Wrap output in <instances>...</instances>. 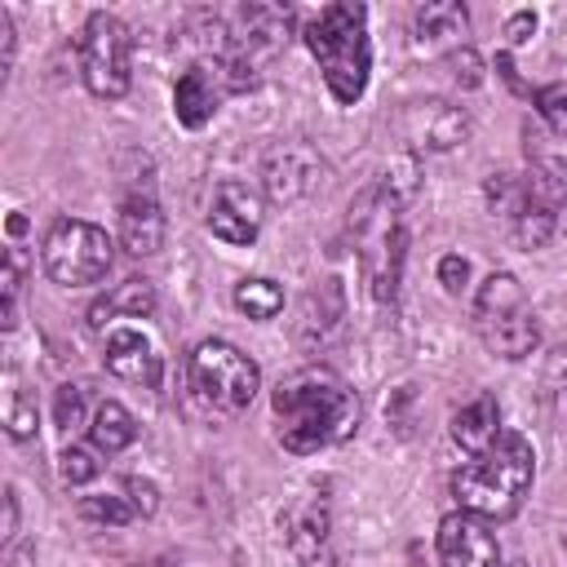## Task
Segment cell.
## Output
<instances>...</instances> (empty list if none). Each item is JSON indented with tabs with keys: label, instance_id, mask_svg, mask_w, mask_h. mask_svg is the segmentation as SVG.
I'll return each mask as SVG.
<instances>
[{
	"label": "cell",
	"instance_id": "cell-33",
	"mask_svg": "<svg viewBox=\"0 0 567 567\" xmlns=\"http://www.w3.org/2000/svg\"><path fill=\"white\" fill-rule=\"evenodd\" d=\"M532 35H536V13H532V9H518V13L505 22V40H509V49L527 44Z\"/></svg>",
	"mask_w": 567,
	"mask_h": 567
},
{
	"label": "cell",
	"instance_id": "cell-40",
	"mask_svg": "<svg viewBox=\"0 0 567 567\" xmlns=\"http://www.w3.org/2000/svg\"><path fill=\"white\" fill-rule=\"evenodd\" d=\"M509 567H527V563H509Z\"/></svg>",
	"mask_w": 567,
	"mask_h": 567
},
{
	"label": "cell",
	"instance_id": "cell-29",
	"mask_svg": "<svg viewBox=\"0 0 567 567\" xmlns=\"http://www.w3.org/2000/svg\"><path fill=\"white\" fill-rule=\"evenodd\" d=\"M532 106L540 111V120L558 133V137H567V84L558 80V84H540L536 93H532Z\"/></svg>",
	"mask_w": 567,
	"mask_h": 567
},
{
	"label": "cell",
	"instance_id": "cell-30",
	"mask_svg": "<svg viewBox=\"0 0 567 567\" xmlns=\"http://www.w3.org/2000/svg\"><path fill=\"white\" fill-rule=\"evenodd\" d=\"M53 421L66 434L75 425H84V385H58V394H53Z\"/></svg>",
	"mask_w": 567,
	"mask_h": 567
},
{
	"label": "cell",
	"instance_id": "cell-6",
	"mask_svg": "<svg viewBox=\"0 0 567 567\" xmlns=\"http://www.w3.org/2000/svg\"><path fill=\"white\" fill-rule=\"evenodd\" d=\"M470 323L478 332V341L501 354V359H527L540 346V319L523 297V284L509 270H492L478 292H474V310Z\"/></svg>",
	"mask_w": 567,
	"mask_h": 567
},
{
	"label": "cell",
	"instance_id": "cell-27",
	"mask_svg": "<svg viewBox=\"0 0 567 567\" xmlns=\"http://www.w3.org/2000/svg\"><path fill=\"white\" fill-rule=\"evenodd\" d=\"M97 456H102L97 447L66 443V447H62V456H58V474H62V483H66V487H80V483L97 478V470H102V461H97Z\"/></svg>",
	"mask_w": 567,
	"mask_h": 567
},
{
	"label": "cell",
	"instance_id": "cell-2",
	"mask_svg": "<svg viewBox=\"0 0 567 567\" xmlns=\"http://www.w3.org/2000/svg\"><path fill=\"white\" fill-rule=\"evenodd\" d=\"M532 478H536V452H532V443L523 434H514V430H501V439L483 456L465 461L452 474L447 487L456 496V509L478 514L487 523H501V518H514L518 514Z\"/></svg>",
	"mask_w": 567,
	"mask_h": 567
},
{
	"label": "cell",
	"instance_id": "cell-22",
	"mask_svg": "<svg viewBox=\"0 0 567 567\" xmlns=\"http://www.w3.org/2000/svg\"><path fill=\"white\" fill-rule=\"evenodd\" d=\"M235 310L248 315V319H275L284 310V288L266 275H252V279H239L235 292H230Z\"/></svg>",
	"mask_w": 567,
	"mask_h": 567
},
{
	"label": "cell",
	"instance_id": "cell-31",
	"mask_svg": "<svg viewBox=\"0 0 567 567\" xmlns=\"http://www.w3.org/2000/svg\"><path fill=\"white\" fill-rule=\"evenodd\" d=\"M120 492L133 501L137 518H151V514L159 509V492H155V483H146V478H137V474H133V478H124V483H120Z\"/></svg>",
	"mask_w": 567,
	"mask_h": 567
},
{
	"label": "cell",
	"instance_id": "cell-14",
	"mask_svg": "<svg viewBox=\"0 0 567 567\" xmlns=\"http://www.w3.org/2000/svg\"><path fill=\"white\" fill-rule=\"evenodd\" d=\"M470 35V13L456 0H430L412 18V44L416 53H461Z\"/></svg>",
	"mask_w": 567,
	"mask_h": 567
},
{
	"label": "cell",
	"instance_id": "cell-11",
	"mask_svg": "<svg viewBox=\"0 0 567 567\" xmlns=\"http://www.w3.org/2000/svg\"><path fill=\"white\" fill-rule=\"evenodd\" d=\"M102 359H106V368H111L120 381H128V385L159 390V381H164V354H159L155 341H151L142 328H133V323H115V328L106 332Z\"/></svg>",
	"mask_w": 567,
	"mask_h": 567
},
{
	"label": "cell",
	"instance_id": "cell-35",
	"mask_svg": "<svg viewBox=\"0 0 567 567\" xmlns=\"http://www.w3.org/2000/svg\"><path fill=\"white\" fill-rule=\"evenodd\" d=\"M0 66L4 71L13 66V18H9V9H0Z\"/></svg>",
	"mask_w": 567,
	"mask_h": 567
},
{
	"label": "cell",
	"instance_id": "cell-12",
	"mask_svg": "<svg viewBox=\"0 0 567 567\" xmlns=\"http://www.w3.org/2000/svg\"><path fill=\"white\" fill-rule=\"evenodd\" d=\"M261 199H257V190H248L244 182H235V177H226V182H217V190H213V204H208V230L221 239V244H235V248H248L257 235H261Z\"/></svg>",
	"mask_w": 567,
	"mask_h": 567
},
{
	"label": "cell",
	"instance_id": "cell-16",
	"mask_svg": "<svg viewBox=\"0 0 567 567\" xmlns=\"http://www.w3.org/2000/svg\"><path fill=\"white\" fill-rule=\"evenodd\" d=\"M221 102V89H217V71L208 66H186L173 84V115L182 128H204L213 120Z\"/></svg>",
	"mask_w": 567,
	"mask_h": 567
},
{
	"label": "cell",
	"instance_id": "cell-18",
	"mask_svg": "<svg viewBox=\"0 0 567 567\" xmlns=\"http://www.w3.org/2000/svg\"><path fill=\"white\" fill-rule=\"evenodd\" d=\"M501 439V403L492 394L470 399L465 408L452 412V443L470 456H483L492 443Z\"/></svg>",
	"mask_w": 567,
	"mask_h": 567
},
{
	"label": "cell",
	"instance_id": "cell-21",
	"mask_svg": "<svg viewBox=\"0 0 567 567\" xmlns=\"http://www.w3.org/2000/svg\"><path fill=\"white\" fill-rule=\"evenodd\" d=\"M523 190L532 199H540L545 208L558 213V204L567 199V159H558V155H532V168L523 177Z\"/></svg>",
	"mask_w": 567,
	"mask_h": 567
},
{
	"label": "cell",
	"instance_id": "cell-28",
	"mask_svg": "<svg viewBox=\"0 0 567 567\" xmlns=\"http://www.w3.org/2000/svg\"><path fill=\"white\" fill-rule=\"evenodd\" d=\"M540 385H545V399L554 403V412H558V416H567V346H558V350H549V354H545Z\"/></svg>",
	"mask_w": 567,
	"mask_h": 567
},
{
	"label": "cell",
	"instance_id": "cell-5",
	"mask_svg": "<svg viewBox=\"0 0 567 567\" xmlns=\"http://www.w3.org/2000/svg\"><path fill=\"white\" fill-rule=\"evenodd\" d=\"M257 390H261V372L239 346L208 337L186 354V394L204 416L235 421L248 412Z\"/></svg>",
	"mask_w": 567,
	"mask_h": 567
},
{
	"label": "cell",
	"instance_id": "cell-7",
	"mask_svg": "<svg viewBox=\"0 0 567 567\" xmlns=\"http://www.w3.org/2000/svg\"><path fill=\"white\" fill-rule=\"evenodd\" d=\"M40 261L44 275L62 288H89L97 279H106L111 261H115V244L102 226L80 221V217H58L40 244Z\"/></svg>",
	"mask_w": 567,
	"mask_h": 567
},
{
	"label": "cell",
	"instance_id": "cell-10",
	"mask_svg": "<svg viewBox=\"0 0 567 567\" xmlns=\"http://www.w3.org/2000/svg\"><path fill=\"white\" fill-rule=\"evenodd\" d=\"M439 567H501V545L487 518L452 509L439 523Z\"/></svg>",
	"mask_w": 567,
	"mask_h": 567
},
{
	"label": "cell",
	"instance_id": "cell-20",
	"mask_svg": "<svg viewBox=\"0 0 567 567\" xmlns=\"http://www.w3.org/2000/svg\"><path fill=\"white\" fill-rule=\"evenodd\" d=\"M89 439H93V447H97L102 456H115V452H124V447L137 439V421H133V412H128L120 399H102V403L93 408Z\"/></svg>",
	"mask_w": 567,
	"mask_h": 567
},
{
	"label": "cell",
	"instance_id": "cell-13",
	"mask_svg": "<svg viewBox=\"0 0 567 567\" xmlns=\"http://www.w3.org/2000/svg\"><path fill=\"white\" fill-rule=\"evenodd\" d=\"M403 137L416 146V151H452L470 137V115L443 97H430V102H412L403 111Z\"/></svg>",
	"mask_w": 567,
	"mask_h": 567
},
{
	"label": "cell",
	"instance_id": "cell-3",
	"mask_svg": "<svg viewBox=\"0 0 567 567\" xmlns=\"http://www.w3.org/2000/svg\"><path fill=\"white\" fill-rule=\"evenodd\" d=\"M306 49L315 53L323 84L337 106H354L372 75V40H368V9L354 0L323 4L306 27Z\"/></svg>",
	"mask_w": 567,
	"mask_h": 567
},
{
	"label": "cell",
	"instance_id": "cell-39",
	"mask_svg": "<svg viewBox=\"0 0 567 567\" xmlns=\"http://www.w3.org/2000/svg\"><path fill=\"white\" fill-rule=\"evenodd\" d=\"M124 567H173L168 558H146V563H124Z\"/></svg>",
	"mask_w": 567,
	"mask_h": 567
},
{
	"label": "cell",
	"instance_id": "cell-17",
	"mask_svg": "<svg viewBox=\"0 0 567 567\" xmlns=\"http://www.w3.org/2000/svg\"><path fill=\"white\" fill-rule=\"evenodd\" d=\"M146 315H155V288H151V279H124L120 288H111L106 297H97L93 306H89V328L93 332H111L120 319H146Z\"/></svg>",
	"mask_w": 567,
	"mask_h": 567
},
{
	"label": "cell",
	"instance_id": "cell-32",
	"mask_svg": "<svg viewBox=\"0 0 567 567\" xmlns=\"http://www.w3.org/2000/svg\"><path fill=\"white\" fill-rule=\"evenodd\" d=\"M439 284H443L452 297H461V288L470 284V261H465L461 252H447V257L439 261Z\"/></svg>",
	"mask_w": 567,
	"mask_h": 567
},
{
	"label": "cell",
	"instance_id": "cell-9",
	"mask_svg": "<svg viewBox=\"0 0 567 567\" xmlns=\"http://www.w3.org/2000/svg\"><path fill=\"white\" fill-rule=\"evenodd\" d=\"M323 182V159L306 142H279L261 155V190L275 204H297Z\"/></svg>",
	"mask_w": 567,
	"mask_h": 567
},
{
	"label": "cell",
	"instance_id": "cell-19",
	"mask_svg": "<svg viewBox=\"0 0 567 567\" xmlns=\"http://www.w3.org/2000/svg\"><path fill=\"white\" fill-rule=\"evenodd\" d=\"M341 319H346V297H341L337 279H323V284L306 297V306H301L297 337H301L306 346H323V341L341 328Z\"/></svg>",
	"mask_w": 567,
	"mask_h": 567
},
{
	"label": "cell",
	"instance_id": "cell-37",
	"mask_svg": "<svg viewBox=\"0 0 567 567\" xmlns=\"http://www.w3.org/2000/svg\"><path fill=\"white\" fill-rule=\"evenodd\" d=\"M0 567H35V558H31V549L27 545H4V558H0Z\"/></svg>",
	"mask_w": 567,
	"mask_h": 567
},
{
	"label": "cell",
	"instance_id": "cell-38",
	"mask_svg": "<svg viewBox=\"0 0 567 567\" xmlns=\"http://www.w3.org/2000/svg\"><path fill=\"white\" fill-rule=\"evenodd\" d=\"M22 230H27V217H22V213H13V217H9V235H22Z\"/></svg>",
	"mask_w": 567,
	"mask_h": 567
},
{
	"label": "cell",
	"instance_id": "cell-15",
	"mask_svg": "<svg viewBox=\"0 0 567 567\" xmlns=\"http://www.w3.org/2000/svg\"><path fill=\"white\" fill-rule=\"evenodd\" d=\"M120 248L128 257H155L164 248V208L155 190H133L120 204Z\"/></svg>",
	"mask_w": 567,
	"mask_h": 567
},
{
	"label": "cell",
	"instance_id": "cell-36",
	"mask_svg": "<svg viewBox=\"0 0 567 567\" xmlns=\"http://www.w3.org/2000/svg\"><path fill=\"white\" fill-rule=\"evenodd\" d=\"M13 536H18V492L9 487L4 492V545H13Z\"/></svg>",
	"mask_w": 567,
	"mask_h": 567
},
{
	"label": "cell",
	"instance_id": "cell-26",
	"mask_svg": "<svg viewBox=\"0 0 567 567\" xmlns=\"http://www.w3.org/2000/svg\"><path fill=\"white\" fill-rule=\"evenodd\" d=\"M80 514L89 523H106V527H124L137 518L133 501L124 492H102V496H80Z\"/></svg>",
	"mask_w": 567,
	"mask_h": 567
},
{
	"label": "cell",
	"instance_id": "cell-1",
	"mask_svg": "<svg viewBox=\"0 0 567 567\" xmlns=\"http://www.w3.org/2000/svg\"><path fill=\"white\" fill-rule=\"evenodd\" d=\"M270 408H275V421H279L275 439L292 456H310L319 447L346 443L359 425V394L346 385V377H337L323 363L288 372L275 385Z\"/></svg>",
	"mask_w": 567,
	"mask_h": 567
},
{
	"label": "cell",
	"instance_id": "cell-8",
	"mask_svg": "<svg viewBox=\"0 0 567 567\" xmlns=\"http://www.w3.org/2000/svg\"><path fill=\"white\" fill-rule=\"evenodd\" d=\"M80 75H84V89L102 102L124 97L133 84V35L106 9L89 13L80 31Z\"/></svg>",
	"mask_w": 567,
	"mask_h": 567
},
{
	"label": "cell",
	"instance_id": "cell-4",
	"mask_svg": "<svg viewBox=\"0 0 567 567\" xmlns=\"http://www.w3.org/2000/svg\"><path fill=\"white\" fill-rule=\"evenodd\" d=\"M350 239L372 297L381 306H394L408 257V226H403V190H394L390 177L381 186H368L350 204Z\"/></svg>",
	"mask_w": 567,
	"mask_h": 567
},
{
	"label": "cell",
	"instance_id": "cell-25",
	"mask_svg": "<svg viewBox=\"0 0 567 567\" xmlns=\"http://www.w3.org/2000/svg\"><path fill=\"white\" fill-rule=\"evenodd\" d=\"M4 430L18 443L35 434V394H27L13 377H9V390H4Z\"/></svg>",
	"mask_w": 567,
	"mask_h": 567
},
{
	"label": "cell",
	"instance_id": "cell-24",
	"mask_svg": "<svg viewBox=\"0 0 567 567\" xmlns=\"http://www.w3.org/2000/svg\"><path fill=\"white\" fill-rule=\"evenodd\" d=\"M22 284H27V252H22V244H9V252H4V284H0V292H4V310H0L4 332H13V328H18Z\"/></svg>",
	"mask_w": 567,
	"mask_h": 567
},
{
	"label": "cell",
	"instance_id": "cell-34",
	"mask_svg": "<svg viewBox=\"0 0 567 567\" xmlns=\"http://www.w3.org/2000/svg\"><path fill=\"white\" fill-rule=\"evenodd\" d=\"M452 66H456V80H461V84H465V89H470V84H478V80H483V75H478V53H474V49H470V44H465V49H461V53H452Z\"/></svg>",
	"mask_w": 567,
	"mask_h": 567
},
{
	"label": "cell",
	"instance_id": "cell-23",
	"mask_svg": "<svg viewBox=\"0 0 567 567\" xmlns=\"http://www.w3.org/2000/svg\"><path fill=\"white\" fill-rule=\"evenodd\" d=\"M554 221H558V213H554V208H545L540 199L523 195V204H518V208H514V217H509V235H514L523 248H545V244H549V235H554Z\"/></svg>",
	"mask_w": 567,
	"mask_h": 567
}]
</instances>
